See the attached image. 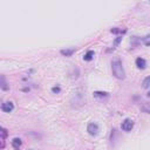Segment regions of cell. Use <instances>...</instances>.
Listing matches in <instances>:
<instances>
[{
  "label": "cell",
  "instance_id": "1",
  "mask_svg": "<svg viewBox=\"0 0 150 150\" xmlns=\"http://www.w3.org/2000/svg\"><path fill=\"white\" fill-rule=\"evenodd\" d=\"M111 70H113V74L115 75L116 79L123 80L125 78V73H124V69H123V66H122V62H121L120 59L113 60V62H111Z\"/></svg>",
  "mask_w": 150,
  "mask_h": 150
},
{
  "label": "cell",
  "instance_id": "2",
  "mask_svg": "<svg viewBox=\"0 0 150 150\" xmlns=\"http://www.w3.org/2000/svg\"><path fill=\"white\" fill-rule=\"evenodd\" d=\"M132 128H134V122L130 118H125L122 123V129L124 131H131Z\"/></svg>",
  "mask_w": 150,
  "mask_h": 150
},
{
  "label": "cell",
  "instance_id": "3",
  "mask_svg": "<svg viewBox=\"0 0 150 150\" xmlns=\"http://www.w3.org/2000/svg\"><path fill=\"white\" fill-rule=\"evenodd\" d=\"M87 131L90 134V135H97L99 132V125L96 123H89L88 127H87Z\"/></svg>",
  "mask_w": 150,
  "mask_h": 150
},
{
  "label": "cell",
  "instance_id": "4",
  "mask_svg": "<svg viewBox=\"0 0 150 150\" xmlns=\"http://www.w3.org/2000/svg\"><path fill=\"white\" fill-rule=\"evenodd\" d=\"M13 109H14V106H13L12 102H4L1 104V110L4 113H11Z\"/></svg>",
  "mask_w": 150,
  "mask_h": 150
},
{
  "label": "cell",
  "instance_id": "5",
  "mask_svg": "<svg viewBox=\"0 0 150 150\" xmlns=\"http://www.w3.org/2000/svg\"><path fill=\"white\" fill-rule=\"evenodd\" d=\"M136 66H137L139 69H144L145 66H146V61H145L143 57H137V59H136Z\"/></svg>",
  "mask_w": 150,
  "mask_h": 150
},
{
  "label": "cell",
  "instance_id": "6",
  "mask_svg": "<svg viewBox=\"0 0 150 150\" xmlns=\"http://www.w3.org/2000/svg\"><path fill=\"white\" fill-rule=\"evenodd\" d=\"M21 144H22V142H21L20 138H18V137L13 138V141H12V146H13L15 150H19L20 146H21Z\"/></svg>",
  "mask_w": 150,
  "mask_h": 150
},
{
  "label": "cell",
  "instance_id": "7",
  "mask_svg": "<svg viewBox=\"0 0 150 150\" xmlns=\"http://www.w3.org/2000/svg\"><path fill=\"white\" fill-rule=\"evenodd\" d=\"M74 52H75V48H70V49H61L60 53L64 56H71Z\"/></svg>",
  "mask_w": 150,
  "mask_h": 150
},
{
  "label": "cell",
  "instance_id": "8",
  "mask_svg": "<svg viewBox=\"0 0 150 150\" xmlns=\"http://www.w3.org/2000/svg\"><path fill=\"white\" fill-rule=\"evenodd\" d=\"M93 57H94V52H93V50H88V52L86 53V55L83 56V60L90 61V60H93Z\"/></svg>",
  "mask_w": 150,
  "mask_h": 150
},
{
  "label": "cell",
  "instance_id": "9",
  "mask_svg": "<svg viewBox=\"0 0 150 150\" xmlns=\"http://www.w3.org/2000/svg\"><path fill=\"white\" fill-rule=\"evenodd\" d=\"M0 87H1L3 90H8V86H7L4 76H1V80H0Z\"/></svg>",
  "mask_w": 150,
  "mask_h": 150
},
{
  "label": "cell",
  "instance_id": "10",
  "mask_svg": "<svg viewBox=\"0 0 150 150\" xmlns=\"http://www.w3.org/2000/svg\"><path fill=\"white\" fill-rule=\"evenodd\" d=\"M94 96L95 97H107L108 96V93H104V92H95L94 93Z\"/></svg>",
  "mask_w": 150,
  "mask_h": 150
},
{
  "label": "cell",
  "instance_id": "11",
  "mask_svg": "<svg viewBox=\"0 0 150 150\" xmlns=\"http://www.w3.org/2000/svg\"><path fill=\"white\" fill-rule=\"evenodd\" d=\"M142 110H143L144 113H150V104H148V103L143 104V106H142Z\"/></svg>",
  "mask_w": 150,
  "mask_h": 150
},
{
  "label": "cell",
  "instance_id": "12",
  "mask_svg": "<svg viewBox=\"0 0 150 150\" xmlns=\"http://www.w3.org/2000/svg\"><path fill=\"white\" fill-rule=\"evenodd\" d=\"M143 43H144L145 46H150V35H148V36H145V38L143 39Z\"/></svg>",
  "mask_w": 150,
  "mask_h": 150
},
{
  "label": "cell",
  "instance_id": "13",
  "mask_svg": "<svg viewBox=\"0 0 150 150\" xmlns=\"http://www.w3.org/2000/svg\"><path fill=\"white\" fill-rule=\"evenodd\" d=\"M60 90H61L60 87H53V88H52V92H53V93H60Z\"/></svg>",
  "mask_w": 150,
  "mask_h": 150
},
{
  "label": "cell",
  "instance_id": "14",
  "mask_svg": "<svg viewBox=\"0 0 150 150\" xmlns=\"http://www.w3.org/2000/svg\"><path fill=\"white\" fill-rule=\"evenodd\" d=\"M121 40H122V38H117V39H116V40H115V43H114V45H115V46H116V45H118V43H120V41H121Z\"/></svg>",
  "mask_w": 150,
  "mask_h": 150
}]
</instances>
